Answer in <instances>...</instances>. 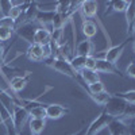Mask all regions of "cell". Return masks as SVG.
I'll list each match as a JSON object with an SVG mask.
<instances>
[{
	"label": "cell",
	"mask_w": 135,
	"mask_h": 135,
	"mask_svg": "<svg viewBox=\"0 0 135 135\" xmlns=\"http://www.w3.org/2000/svg\"><path fill=\"white\" fill-rule=\"evenodd\" d=\"M46 64L49 68H51V69H54L55 72H58L66 77H69V78H76L78 77V73H76L73 69H72V66H70V62L62 58V57H51L49 60H46Z\"/></svg>",
	"instance_id": "6da1fadb"
},
{
	"label": "cell",
	"mask_w": 135,
	"mask_h": 135,
	"mask_svg": "<svg viewBox=\"0 0 135 135\" xmlns=\"http://www.w3.org/2000/svg\"><path fill=\"white\" fill-rule=\"evenodd\" d=\"M126 105H127L126 100H123L122 97H119L116 95H111V97L107 101V104L104 105L103 111L107 115H109L111 118L118 119V118H122L123 112H124V109H126Z\"/></svg>",
	"instance_id": "7a4b0ae2"
},
{
	"label": "cell",
	"mask_w": 135,
	"mask_h": 135,
	"mask_svg": "<svg viewBox=\"0 0 135 135\" xmlns=\"http://www.w3.org/2000/svg\"><path fill=\"white\" fill-rule=\"evenodd\" d=\"M114 118H111L109 115H107L105 112L103 111L101 114L88 126V130H86V134L85 135H97L100 131H103L104 128L108 127V124L111 123V120Z\"/></svg>",
	"instance_id": "3957f363"
},
{
	"label": "cell",
	"mask_w": 135,
	"mask_h": 135,
	"mask_svg": "<svg viewBox=\"0 0 135 135\" xmlns=\"http://www.w3.org/2000/svg\"><path fill=\"white\" fill-rule=\"evenodd\" d=\"M35 30L37 27L34 26V22H25V23H20L19 26H16L15 34L19 38L25 39L30 46V45L34 43V32H35Z\"/></svg>",
	"instance_id": "277c9868"
},
{
	"label": "cell",
	"mask_w": 135,
	"mask_h": 135,
	"mask_svg": "<svg viewBox=\"0 0 135 135\" xmlns=\"http://www.w3.org/2000/svg\"><path fill=\"white\" fill-rule=\"evenodd\" d=\"M30 119V114L28 111L23 107H20L18 104H15L14 107V111H12V122H14V126L16 128V131L20 134L22 128H23V126L26 124V122Z\"/></svg>",
	"instance_id": "5b68a950"
},
{
	"label": "cell",
	"mask_w": 135,
	"mask_h": 135,
	"mask_svg": "<svg viewBox=\"0 0 135 135\" xmlns=\"http://www.w3.org/2000/svg\"><path fill=\"white\" fill-rule=\"evenodd\" d=\"M128 41H130V39H126V41H123V42L119 43V45H115V46L108 47V49L105 50V53H104V60H107V61L111 62L112 65H116V62L119 61V58L122 57L123 51H124Z\"/></svg>",
	"instance_id": "8992f818"
},
{
	"label": "cell",
	"mask_w": 135,
	"mask_h": 135,
	"mask_svg": "<svg viewBox=\"0 0 135 135\" xmlns=\"http://www.w3.org/2000/svg\"><path fill=\"white\" fill-rule=\"evenodd\" d=\"M32 73L31 72H26L25 74H16L9 80V89L12 91L14 93H18L20 91L27 86V84L30 83V78H31Z\"/></svg>",
	"instance_id": "52a82bcc"
},
{
	"label": "cell",
	"mask_w": 135,
	"mask_h": 135,
	"mask_svg": "<svg viewBox=\"0 0 135 135\" xmlns=\"http://www.w3.org/2000/svg\"><path fill=\"white\" fill-rule=\"evenodd\" d=\"M45 109H46V118L53 119V120H58V119H61L62 116L68 115L70 112V109L68 107H65L62 104H55V103L46 104Z\"/></svg>",
	"instance_id": "ba28073f"
},
{
	"label": "cell",
	"mask_w": 135,
	"mask_h": 135,
	"mask_svg": "<svg viewBox=\"0 0 135 135\" xmlns=\"http://www.w3.org/2000/svg\"><path fill=\"white\" fill-rule=\"evenodd\" d=\"M97 73H107V74H116L123 77V73L120 72V69H118L116 65H112L111 62H108L104 58H96V69Z\"/></svg>",
	"instance_id": "9c48e42d"
},
{
	"label": "cell",
	"mask_w": 135,
	"mask_h": 135,
	"mask_svg": "<svg viewBox=\"0 0 135 135\" xmlns=\"http://www.w3.org/2000/svg\"><path fill=\"white\" fill-rule=\"evenodd\" d=\"M99 9V3L95 0H85V2H80V7L78 11L81 12L83 18H95L97 15Z\"/></svg>",
	"instance_id": "30bf717a"
},
{
	"label": "cell",
	"mask_w": 135,
	"mask_h": 135,
	"mask_svg": "<svg viewBox=\"0 0 135 135\" xmlns=\"http://www.w3.org/2000/svg\"><path fill=\"white\" fill-rule=\"evenodd\" d=\"M51 42V32L47 27H37L35 32H34V43L39 45V46H45Z\"/></svg>",
	"instance_id": "8fae6325"
},
{
	"label": "cell",
	"mask_w": 135,
	"mask_h": 135,
	"mask_svg": "<svg viewBox=\"0 0 135 135\" xmlns=\"http://www.w3.org/2000/svg\"><path fill=\"white\" fill-rule=\"evenodd\" d=\"M55 16V9H38L35 14V22H38L39 25H42V27H46L49 25H51V22Z\"/></svg>",
	"instance_id": "7c38bea8"
},
{
	"label": "cell",
	"mask_w": 135,
	"mask_h": 135,
	"mask_svg": "<svg viewBox=\"0 0 135 135\" xmlns=\"http://www.w3.org/2000/svg\"><path fill=\"white\" fill-rule=\"evenodd\" d=\"M128 4H130V2H127V0H114V2H108L104 16H108V15L115 14V12H119V14L126 12Z\"/></svg>",
	"instance_id": "4fadbf2b"
},
{
	"label": "cell",
	"mask_w": 135,
	"mask_h": 135,
	"mask_svg": "<svg viewBox=\"0 0 135 135\" xmlns=\"http://www.w3.org/2000/svg\"><path fill=\"white\" fill-rule=\"evenodd\" d=\"M26 55L32 62H41V61H43V47L37 43H32L26 50Z\"/></svg>",
	"instance_id": "5bb4252c"
},
{
	"label": "cell",
	"mask_w": 135,
	"mask_h": 135,
	"mask_svg": "<svg viewBox=\"0 0 135 135\" xmlns=\"http://www.w3.org/2000/svg\"><path fill=\"white\" fill-rule=\"evenodd\" d=\"M93 42L91 39H84L77 43L76 47V55H81V57H89L93 54Z\"/></svg>",
	"instance_id": "9a60e30c"
},
{
	"label": "cell",
	"mask_w": 135,
	"mask_h": 135,
	"mask_svg": "<svg viewBox=\"0 0 135 135\" xmlns=\"http://www.w3.org/2000/svg\"><path fill=\"white\" fill-rule=\"evenodd\" d=\"M28 126L30 131L32 135H41L46 127V119H35V118H30L28 119Z\"/></svg>",
	"instance_id": "2e32d148"
},
{
	"label": "cell",
	"mask_w": 135,
	"mask_h": 135,
	"mask_svg": "<svg viewBox=\"0 0 135 135\" xmlns=\"http://www.w3.org/2000/svg\"><path fill=\"white\" fill-rule=\"evenodd\" d=\"M81 30H83V34L86 37V39H91L97 34V25L93 20L86 19V20H83Z\"/></svg>",
	"instance_id": "e0dca14e"
},
{
	"label": "cell",
	"mask_w": 135,
	"mask_h": 135,
	"mask_svg": "<svg viewBox=\"0 0 135 135\" xmlns=\"http://www.w3.org/2000/svg\"><path fill=\"white\" fill-rule=\"evenodd\" d=\"M81 78L84 80V83H86L88 85L89 84H93L96 81H100V73H97L96 70H89V69H83L80 73Z\"/></svg>",
	"instance_id": "ac0fdd59"
},
{
	"label": "cell",
	"mask_w": 135,
	"mask_h": 135,
	"mask_svg": "<svg viewBox=\"0 0 135 135\" xmlns=\"http://www.w3.org/2000/svg\"><path fill=\"white\" fill-rule=\"evenodd\" d=\"M124 14H126V23H127V34L130 35V28H131L134 20H135V0L130 2Z\"/></svg>",
	"instance_id": "d6986e66"
},
{
	"label": "cell",
	"mask_w": 135,
	"mask_h": 135,
	"mask_svg": "<svg viewBox=\"0 0 135 135\" xmlns=\"http://www.w3.org/2000/svg\"><path fill=\"white\" fill-rule=\"evenodd\" d=\"M85 60L86 57H81V55H73L70 58V66L72 69L76 72V73H80L83 69H85Z\"/></svg>",
	"instance_id": "ffe728a7"
},
{
	"label": "cell",
	"mask_w": 135,
	"mask_h": 135,
	"mask_svg": "<svg viewBox=\"0 0 135 135\" xmlns=\"http://www.w3.org/2000/svg\"><path fill=\"white\" fill-rule=\"evenodd\" d=\"M91 96V99L95 101L96 104L99 105H105L107 101L109 100L111 97V93H108L107 91H103V92H99V93H95V95H89Z\"/></svg>",
	"instance_id": "44dd1931"
},
{
	"label": "cell",
	"mask_w": 135,
	"mask_h": 135,
	"mask_svg": "<svg viewBox=\"0 0 135 135\" xmlns=\"http://www.w3.org/2000/svg\"><path fill=\"white\" fill-rule=\"evenodd\" d=\"M45 107H46V104L43 105H39V107H35L28 111L30 114V118H35V119H47L46 118V109H45Z\"/></svg>",
	"instance_id": "7402d4cb"
},
{
	"label": "cell",
	"mask_w": 135,
	"mask_h": 135,
	"mask_svg": "<svg viewBox=\"0 0 135 135\" xmlns=\"http://www.w3.org/2000/svg\"><path fill=\"white\" fill-rule=\"evenodd\" d=\"M122 120H135V104H128L126 105V109L123 112V115L120 118Z\"/></svg>",
	"instance_id": "603a6c76"
},
{
	"label": "cell",
	"mask_w": 135,
	"mask_h": 135,
	"mask_svg": "<svg viewBox=\"0 0 135 135\" xmlns=\"http://www.w3.org/2000/svg\"><path fill=\"white\" fill-rule=\"evenodd\" d=\"M114 95L122 97L123 100H126L128 104H135V89L126 91V92H116V93H114Z\"/></svg>",
	"instance_id": "cb8c5ba5"
},
{
	"label": "cell",
	"mask_w": 135,
	"mask_h": 135,
	"mask_svg": "<svg viewBox=\"0 0 135 135\" xmlns=\"http://www.w3.org/2000/svg\"><path fill=\"white\" fill-rule=\"evenodd\" d=\"M12 7H14V2L0 0V14H2V16H9V11Z\"/></svg>",
	"instance_id": "d4e9b609"
},
{
	"label": "cell",
	"mask_w": 135,
	"mask_h": 135,
	"mask_svg": "<svg viewBox=\"0 0 135 135\" xmlns=\"http://www.w3.org/2000/svg\"><path fill=\"white\" fill-rule=\"evenodd\" d=\"M103 91H105V88H104V84L101 83V80L88 85V92H89V95H95V93L103 92Z\"/></svg>",
	"instance_id": "484cf974"
},
{
	"label": "cell",
	"mask_w": 135,
	"mask_h": 135,
	"mask_svg": "<svg viewBox=\"0 0 135 135\" xmlns=\"http://www.w3.org/2000/svg\"><path fill=\"white\" fill-rule=\"evenodd\" d=\"M0 26H4V27H8L11 30L16 28V22L14 19H11L9 16H0Z\"/></svg>",
	"instance_id": "4316f807"
},
{
	"label": "cell",
	"mask_w": 135,
	"mask_h": 135,
	"mask_svg": "<svg viewBox=\"0 0 135 135\" xmlns=\"http://www.w3.org/2000/svg\"><path fill=\"white\" fill-rule=\"evenodd\" d=\"M14 34V30H11L8 27H4V26H0V43L2 42H6L8 41Z\"/></svg>",
	"instance_id": "83f0119b"
},
{
	"label": "cell",
	"mask_w": 135,
	"mask_h": 135,
	"mask_svg": "<svg viewBox=\"0 0 135 135\" xmlns=\"http://www.w3.org/2000/svg\"><path fill=\"white\" fill-rule=\"evenodd\" d=\"M85 69H89V70H95L96 69V57L93 55H89L85 60Z\"/></svg>",
	"instance_id": "f1b7e54d"
},
{
	"label": "cell",
	"mask_w": 135,
	"mask_h": 135,
	"mask_svg": "<svg viewBox=\"0 0 135 135\" xmlns=\"http://www.w3.org/2000/svg\"><path fill=\"white\" fill-rule=\"evenodd\" d=\"M126 73H127L128 77L135 78V61H134V62H130V64L127 65V68H126Z\"/></svg>",
	"instance_id": "f546056e"
},
{
	"label": "cell",
	"mask_w": 135,
	"mask_h": 135,
	"mask_svg": "<svg viewBox=\"0 0 135 135\" xmlns=\"http://www.w3.org/2000/svg\"><path fill=\"white\" fill-rule=\"evenodd\" d=\"M4 55H6V50L3 47V45L0 43V66H3L4 64Z\"/></svg>",
	"instance_id": "4dcf8cb0"
},
{
	"label": "cell",
	"mask_w": 135,
	"mask_h": 135,
	"mask_svg": "<svg viewBox=\"0 0 135 135\" xmlns=\"http://www.w3.org/2000/svg\"><path fill=\"white\" fill-rule=\"evenodd\" d=\"M86 130H88V126L86 127H83L81 130H78V131H76V132H73L70 135H85L86 134Z\"/></svg>",
	"instance_id": "1f68e13d"
},
{
	"label": "cell",
	"mask_w": 135,
	"mask_h": 135,
	"mask_svg": "<svg viewBox=\"0 0 135 135\" xmlns=\"http://www.w3.org/2000/svg\"><path fill=\"white\" fill-rule=\"evenodd\" d=\"M134 32H135V20H134V23H132V26H131V28H130V37H132Z\"/></svg>",
	"instance_id": "d6a6232c"
},
{
	"label": "cell",
	"mask_w": 135,
	"mask_h": 135,
	"mask_svg": "<svg viewBox=\"0 0 135 135\" xmlns=\"http://www.w3.org/2000/svg\"><path fill=\"white\" fill-rule=\"evenodd\" d=\"M128 135H135V128H134V124L130 127V134Z\"/></svg>",
	"instance_id": "836d02e7"
},
{
	"label": "cell",
	"mask_w": 135,
	"mask_h": 135,
	"mask_svg": "<svg viewBox=\"0 0 135 135\" xmlns=\"http://www.w3.org/2000/svg\"><path fill=\"white\" fill-rule=\"evenodd\" d=\"M132 50H134V53H135V42L132 43Z\"/></svg>",
	"instance_id": "e575fe53"
},
{
	"label": "cell",
	"mask_w": 135,
	"mask_h": 135,
	"mask_svg": "<svg viewBox=\"0 0 135 135\" xmlns=\"http://www.w3.org/2000/svg\"><path fill=\"white\" fill-rule=\"evenodd\" d=\"M0 72H2V66H0Z\"/></svg>",
	"instance_id": "d590c367"
},
{
	"label": "cell",
	"mask_w": 135,
	"mask_h": 135,
	"mask_svg": "<svg viewBox=\"0 0 135 135\" xmlns=\"http://www.w3.org/2000/svg\"><path fill=\"white\" fill-rule=\"evenodd\" d=\"M134 128H135V123H134Z\"/></svg>",
	"instance_id": "8d00e7d4"
}]
</instances>
